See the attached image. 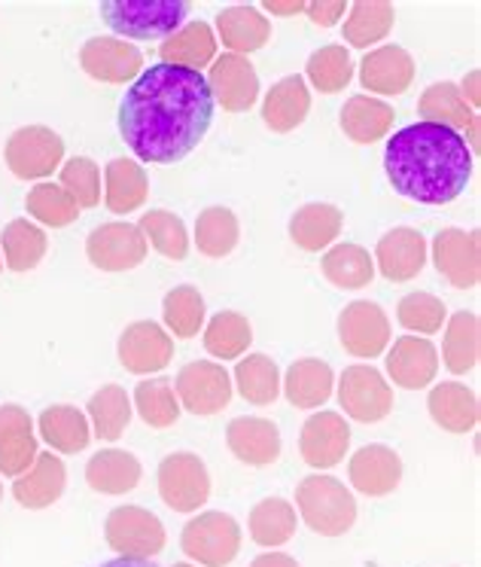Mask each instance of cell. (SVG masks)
<instances>
[{
	"label": "cell",
	"instance_id": "cell-1",
	"mask_svg": "<svg viewBox=\"0 0 481 567\" xmlns=\"http://www.w3.org/2000/svg\"><path fill=\"white\" fill-rule=\"evenodd\" d=\"M217 101L201 71L149 64L119 101V135L137 159L174 165L205 141Z\"/></svg>",
	"mask_w": 481,
	"mask_h": 567
},
{
	"label": "cell",
	"instance_id": "cell-2",
	"mask_svg": "<svg viewBox=\"0 0 481 567\" xmlns=\"http://www.w3.org/2000/svg\"><path fill=\"white\" fill-rule=\"evenodd\" d=\"M384 172L396 193L418 205H448L469 186L467 137L439 123H411L384 147Z\"/></svg>",
	"mask_w": 481,
	"mask_h": 567
},
{
	"label": "cell",
	"instance_id": "cell-3",
	"mask_svg": "<svg viewBox=\"0 0 481 567\" xmlns=\"http://www.w3.org/2000/svg\"><path fill=\"white\" fill-rule=\"evenodd\" d=\"M296 506L299 518L323 537H342L357 522L354 494L347 492L345 482L326 476V473H314L299 482Z\"/></svg>",
	"mask_w": 481,
	"mask_h": 567
},
{
	"label": "cell",
	"instance_id": "cell-4",
	"mask_svg": "<svg viewBox=\"0 0 481 567\" xmlns=\"http://www.w3.org/2000/svg\"><path fill=\"white\" fill-rule=\"evenodd\" d=\"M189 16L186 0H104L101 19L119 38L161 40L171 38Z\"/></svg>",
	"mask_w": 481,
	"mask_h": 567
},
{
	"label": "cell",
	"instance_id": "cell-5",
	"mask_svg": "<svg viewBox=\"0 0 481 567\" xmlns=\"http://www.w3.org/2000/svg\"><path fill=\"white\" fill-rule=\"evenodd\" d=\"M180 546L201 567L232 565L241 553V525L229 513H217V509L198 513L186 522Z\"/></svg>",
	"mask_w": 481,
	"mask_h": 567
},
{
	"label": "cell",
	"instance_id": "cell-6",
	"mask_svg": "<svg viewBox=\"0 0 481 567\" xmlns=\"http://www.w3.org/2000/svg\"><path fill=\"white\" fill-rule=\"evenodd\" d=\"M338 403L345 409L347 419L363 424H378L394 412V388L369 363L347 367L338 379Z\"/></svg>",
	"mask_w": 481,
	"mask_h": 567
},
{
	"label": "cell",
	"instance_id": "cell-7",
	"mask_svg": "<svg viewBox=\"0 0 481 567\" xmlns=\"http://www.w3.org/2000/svg\"><path fill=\"white\" fill-rule=\"evenodd\" d=\"M159 497L174 513H198L210 497V473L192 452H174L159 464Z\"/></svg>",
	"mask_w": 481,
	"mask_h": 567
},
{
	"label": "cell",
	"instance_id": "cell-8",
	"mask_svg": "<svg viewBox=\"0 0 481 567\" xmlns=\"http://www.w3.org/2000/svg\"><path fill=\"white\" fill-rule=\"evenodd\" d=\"M177 400L192 415H217L232 403V375L213 360H192L177 372Z\"/></svg>",
	"mask_w": 481,
	"mask_h": 567
},
{
	"label": "cell",
	"instance_id": "cell-9",
	"mask_svg": "<svg viewBox=\"0 0 481 567\" xmlns=\"http://www.w3.org/2000/svg\"><path fill=\"white\" fill-rule=\"evenodd\" d=\"M107 543L123 558H156L165 549V525L144 506H119L107 518Z\"/></svg>",
	"mask_w": 481,
	"mask_h": 567
},
{
	"label": "cell",
	"instance_id": "cell-10",
	"mask_svg": "<svg viewBox=\"0 0 481 567\" xmlns=\"http://www.w3.org/2000/svg\"><path fill=\"white\" fill-rule=\"evenodd\" d=\"M338 339L347 354H354V358H381L384 348L390 346V321L378 302L357 299L338 315Z\"/></svg>",
	"mask_w": 481,
	"mask_h": 567
},
{
	"label": "cell",
	"instance_id": "cell-11",
	"mask_svg": "<svg viewBox=\"0 0 481 567\" xmlns=\"http://www.w3.org/2000/svg\"><path fill=\"white\" fill-rule=\"evenodd\" d=\"M432 262L457 290L475 287L481 278L479 229H442L432 238Z\"/></svg>",
	"mask_w": 481,
	"mask_h": 567
},
{
	"label": "cell",
	"instance_id": "cell-12",
	"mask_svg": "<svg viewBox=\"0 0 481 567\" xmlns=\"http://www.w3.org/2000/svg\"><path fill=\"white\" fill-rule=\"evenodd\" d=\"M208 86L213 92V101H220L222 111L244 113L257 104L260 95V76L257 68L250 64L248 55H220L213 59L208 74Z\"/></svg>",
	"mask_w": 481,
	"mask_h": 567
},
{
	"label": "cell",
	"instance_id": "cell-13",
	"mask_svg": "<svg viewBox=\"0 0 481 567\" xmlns=\"http://www.w3.org/2000/svg\"><path fill=\"white\" fill-rule=\"evenodd\" d=\"M351 449V427L338 412H317L302 424L299 433V452L302 461L314 470H330L345 461Z\"/></svg>",
	"mask_w": 481,
	"mask_h": 567
},
{
	"label": "cell",
	"instance_id": "cell-14",
	"mask_svg": "<svg viewBox=\"0 0 481 567\" xmlns=\"http://www.w3.org/2000/svg\"><path fill=\"white\" fill-rule=\"evenodd\" d=\"M88 257L104 271L135 269L147 257V238L132 223H107L88 235Z\"/></svg>",
	"mask_w": 481,
	"mask_h": 567
},
{
	"label": "cell",
	"instance_id": "cell-15",
	"mask_svg": "<svg viewBox=\"0 0 481 567\" xmlns=\"http://www.w3.org/2000/svg\"><path fill=\"white\" fill-rule=\"evenodd\" d=\"M174 358L171 333L153 321H137L119 339V360L128 372L147 375V372H161Z\"/></svg>",
	"mask_w": 481,
	"mask_h": 567
},
{
	"label": "cell",
	"instance_id": "cell-16",
	"mask_svg": "<svg viewBox=\"0 0 481 567\" xmlns=\"http://www.w3.org/2000/svg\"><path fill=\"white\" fill-rule=\"evenodd\" d=\"M351 485L366 497H384L402 482V457L390 445L372 443L363 445L347 464Z\"/></svg>",
	"mask_w": 481,
	"mask_h": 567
},
{
	"label": "cell",
	"instance_id": "cell-17",
	"mask_svg": "<svg viewBox=\"0 0 481 567\" xmlns=\"http://www.w3.org/2000/svg\"><path fill=\"white\" fill-rule=\"evenodd\" d=\"M436 372H439V351L430 339L420 336L396 339L387 354V375L394 379V384L406 391H420L436 379Z\"/></svg>",
	"mask_w": 481,
	"mask_h": 567
},
{
	"label": "cell",
	"instance_id": "cell-18",
	"mask_svg": "<svg viewBox=\"0 0 481 567\" xmlns=\"http://www.w3.org/2000/svg\"><path fill=\"white\" fill-rule=\"evenodd\" d=\"M375 259H378V271L387 281H411L427 266V238L408 226L390 229L387 235H381V241L375 247Z\"/></svg>",
	"mask_w": 481,
	"mask_h": 567
},
{
	"label": "cell",
	"instance_id": "cell-19",
	"mask_svg": "<svg viewBox=\"0 0 481 567\" xmlns=\"http://www.w3.org/2000/svg\"><path fill=\"white\" fill-rule=\"evenodd\" d=\"M359 83L375 95H402L415 83V59L402 47H378L363 55Z\"/></svg>",
	"mask_w": 481,
	"mask_h": 567
},
{
	"label": "cell",
	"instance_id": "cell-20",
	"mask_svg": "<svg viewBox=\"0 0 481 567\" xmlns=\"http://www.w3.org/2000/svg\"><path fill=\"white\" fill-rule=\"evenodd\" d=\"M226 443L248 467H269L281 457V431L269 419H234L226 427Z\"/></svg>",
	"mask_w": 481,
	"mask_h": 567
},
{
	"label": "cell",
	"instance_id": "cell-21",
	"mask_svg": "<svg viewBox=\"0 0 481 567\" xmlns=\"http://www.w3.org/2000/svg\"><path fill=\"white\" fill-rule=\"evenodd\" d=\"M418 113H420V123H439V125H448V128H467L469 141H472V147H479V116L475 111L469 107L467 99L460 95V86L454 83H436L430 86L424 95H420V104H418Z\"/></svg>",
	"mask_w": 481,
	"mask_h": 567
},
{
	"label": "cell",
	"instance_id": "cell-22",
	"mask_svg": "<svg viewBox=\"0 0 481 567\" xmlns=\"http://www.w3.org/2000/svg\"><path fill=\"white\" fill-rule=\"evenodd\" d=\"M140 64H144V55L119 38L88 40L86 50H83V68L104 83L135 80L140 74Z\"/></svg>",
	"mask_w": 481,
	"mask_h": 567
},
{
	"label": "cell",
	"instance_id": "cell-23",
	"mask_svg": "<svg viewBox=\"0 0 481 567\" xmlns=\"http://www.w3.org/2000/svg\"><path fill=\"white\" fill-rule=\"evenodd\" d=\"M430 419L448 433H469L479 424V396L460 382L436 384L427 396Z\"/></svg>",
	"mask_w": 481,
	"mask_h": 567
},
{
	"label": "cell",
	"instance_id": "cell-24",
	"mask_svg": "<svg viewBox=\"0 0 481 567\" xmlns=\"http://www.w3.org/2000/svg\"><path fill=\"white\" fill-rule=\"evenodd\" d=\"M311 111V92L305 86L302 76H284L278 80L269 95H265V104H262V120L265 125L278 132V135H286L299 125L305 123V116Z\"/></svg>",
	"mask_w": 481,
	"mask_h": 567
},
{
	"label": "cell",
	"instance_id": "cell-25",
	"mask_svg": "<svg viewBox=\"0 0 481 567\" xmlns=\"http://www.w3.org/2000/svg\"><path fill=\"white\" fill-rule=\"evenodd\" d=\"M217 28H220L222 47H229L232 55H248V52L262 50L272 38V22L257 7H248V3L226 7L217 16Z\"/></svg>",
	"mask_w": 481,
	"mask_h": 567
},
{
	"label": "cell",
	"instance_id": "cell-26",
	"mask_svg": "<svg viewBox=\"0 0 481 567\" xmlns=\"http://www.w3.org/2000/svg\"><path fill=\"white\" fill-rule=\"evenodd\" d=\"M345 226V214L335 208V205H326V202H311L305 208H299L290 220V238L296 241L302 250L309 254H317V250H326L333 245L338 233Z\"/></svg>",
	"mask_w": 481,
	"mask_h": 567
},
{
	"label": "cell",
	"instance_id": "cell-27",
	"mask_svg": "<svg viewBox=\"0 0 481 567\" xmlns=\"http://www.w3.org/2000/svg\"><path fill=\"white\" fill-rule=\"evenodd\" d=\"M335 375L326 360L302 358L296 360L284 379L286 400L296 409H317L333 396Z\"/></svg>",
	"mask_w": 481,
	"mask_h": 567
},
{
	"label": "cell",
	"instance_id": "cell-28",
	"mask_svg": "<svg viewBox=\"0 0 481 567\" xmlns=\"http://www.w3.org/2000/svg\"><path fill=\"white\" fill-rule=\"evenodd\" d=\"M159 55L165 64L201 71V68H208L217 59V38H213L208 22H189L180 31H174L171 38L161 40Z\"/></svg>",
	"mask_w": 481,
	"mask_h": 567
},
{
	"label": "cell",
	"instance_id": "cell-29",
	"mask_svg": "<svg viewBox=\"0 0 481 567\" xmlns=\"http://www.w3.org/2000/svg\"><path fill=\"white\" fill-rule=\"evenodd\" d=\"M394 107L372 95H354L342 107V128L354 144H375L394 128Z\"/></svg>",
	"mask_w": 481,
	"mask_h": 567
},
{
	"label": "cell",
	"instance_id": "cell-30",
	"mask_svg": "<svg viewBox=\"0 0 481 567\" xmlns=\"http://www.w3.org/2000/svg\"><path fill=\"white\" fill-rule=\"evenodd\" d=\"M321 269L326 275V281L335 284V287H342V290H363L375 278V259L369 257L366 247L345 241V245H335L323 254Z\"/></svg>",
	"mask_w": 481,
	"mask_h": 567
},
{
	"label": "cell",
	"instance_id": "cell-31",
	"mask_svg": "<svg viewBox=\"0 0 481 567\" xmlns=\"http://www.w3.org/2000/svg\"><path fill=\"white\" fill-rule=\"evenodd\" d=\"M296 506L284 497H265L250 509V537L265 549L284 546L296 534Z\"/></svg>",
	"mask_w": 481,
	"mask_h": 567
},
{
	"label": "cell",
	"instance_id": "cell-32",
	"mask_svg": "<svg viewBox=\"0 0 481 567\" xmlns=\"http://www.w3.org/2000/svg\"><path fill=\"white\" fill-rule=\"evenodd\" d=\"M86 480L101 494L132 492L140 482V461L132 452L107 449V452H101L88 461Z\"/></svg>",
	"mask_w": 481,
	"mask_h": 567
},
{
	"label": "cell",
	"instance_id": "cell-33",
	"mask_svg": "<svg viewBox=\"0 0 481 567\" xmlns=\"http://www.w3.org/2000/svg\"><path fill=\"white\" fill-rule=\"evenodd\" d=\"M234 388L253 406H272L281 394V372L278 363L265 354H248L234 367Z\"/></svg>",
	"mask_w": 481,
	"mask_h": 567
},
{
	"label": "cell",
	"instance_id": "cell-34",
	"mask_svg": "<svg viewBox=\"0 0 481 567\" xmlns=\"http://www.w3.org/2000/svg\"><path fill=\"white\" fill-rule=\"evenodd\" d=\"M351 13L345 22V40L357 50H366L372 43H378L390 34V28L396 22L394 3H384V0H359V3H347Z\"/></svg>",
	"mask_w": 481,
	"mask_h": 567
},
{
	"label": "cell",
	"instance_id": "cell-35",
	"mask_svg": "<svg viewBox=\"0 0 481 567\" xmlns=\"http://www.w3.org/2000/svg\"><path fill=\"white\" fill-rule=\"evenodd\" d=\"M442 360L445 367L457 375L475 370V363H479V318L472 311H457L454 318L445 323Z\"/></svg>",
	"mask_w": 481,
	"mask_h": 567
},
{
	"label": "cell",
	"instance_id": "cell-36",
	"mask_svg": "<svg viewBox=\"0 0 481 567\" xmlns=\"http://www.w3.org/2000/svg\"><path fill=\"white\" fill-rule=\"evenodd\" d=\"M253 342V327L238 311H217L205 327V348L210 358L238 360Z\"/></svg>",
	"mask_w": 481,
	"mask_h": 567
},
{
	"label": "cell",
	"instance_id": "cell-37",
	"mask_svg": "<svg viewBox=\"0 0 481 567\" xmlns=\"http://www.w3.org/2000/svg\"><path fill=\"white\" fill-rule=\"evenodd\" d=\"M147 172L135 159H113L107 165V208L116 214L137 210L147 202Z\"/></svg>",
	"mask_w": 481,
	"mask_h": 567
},
{
	"label": "cell",
	"instance_id": "cell-38",
	"mask_svg": "<svg viewBox=\"0 0 481 567\" xmlns=\"http://www.w3.org/2000/svg\"><path fill=\"white\" fill-rule=\"evenodd\" d=\"M62 156V144L59 137H52L50 132L43 128H28V132H19L10 144V165L15 172L25 174H43L50 172L52 165Z\"/></svg>",
	"mask_w": 481,
	"mask_h": 567
},
{
	"label": "cell",
	"instance_id": "cell-39",
	"mask_svg": "<svg viewBox=\"0 0 481 567\" xmlns=\"http://www.w3.org/2000/svg\"><path fill=\"white\" fill-rule=\"evenodd\" d=\"M241 238V226L229 208H205L196 220V245L210 259H222L232 254Z\"/></svg>",
	"mask_w": 481,
	"mask_h": 567
},
{
	"label": "cell",
	"instance_id": "cell-40",
	"mask_svg": "<svg viewBox=\"0 0 481 567\" xmlns=\"http://www.w3.org/2000/svg\"><path fill=\"white\" fill-rule=\"evenodd\" d=\"M161 321L177 339H192L205 327V299L192 284H180L168 290L161 302Z\"/></svg>",
	"mask_w": 481,
	"mask_h": 567
},
{
	"label": "cell",
	"instance_id": "cell-41",
	"mask_svg": "<svg viewBox=\"0 0 481 567\" xmlns=\"http://www.w3.org/2000/svg\"><path fill=\"white\" fill-rule=\"evenodd\" d=\"M305 76L321 95H335L354 80V59L345 47L330 43V47H323L311 55L309 64H305Z\"/></svg>",
	"mask_w": 481,
	"mask_h": 567
},
{
	"label": "cell",
	"instance_id": "cell-42",
	"mask_svg": "<svg viewBox=\"0 0 481 567\" xmlns=\"http://www.w3.org/2000/svg\"><path fill=\"white\" fill-rule=\"evenodd\" d=\"M135 406L153 431H165L180 421V400L168 379H149L137 384Z\"/></svg>",
	"mask_w": 481,
	"mask_h": 567
},
{
	"label": "cell",
	"instance_id": "cell-43",
	"mask_svg": "<svg viewBox=\"0 0 481 567\" xmlns=\"http://www.w3.org/2000/svg\"><path fill=\"white\" fill-rule=\"evenodd\" d=\"M34 455V440L28 431V419L19 409L0 412V470L19 473Z\"/></svg>",
	"mask_w": 481,
	"mask_h": 567
},
{
	"label": "cell",
	"instance_id": "cell-44",
	"mask_svg": "<svg viewBox=\"0 0 481 567\" xmlns=\"http://www.w3.org/2000/svg\"><path fill=\"white\" fill-rule=\"evenodd\" d=\"M137 229L144 233V238H149V245L156 247L165 259L180 262L189 254V235H186L184 220L171 210H147Z\"/></svg>",
	"mask_w": 481,
	"mask_h": 567
},
{
	"label": "cell",
	"instance_id": "cell-45",
	"mask_svg": "<svg viewBox=\"0 0 481 567\" xmlns=\"http://www.w3.org/2000/svg\"><path fill=\"white\" fill-rule=\"evenodd\" d=\"M64 488V467L62 461H55L52 455H40L38 467L28 473L25 480L15 482V497L22 506H40L59 501V494Z\"/></svg>",
	"mask_w": 481,
	"mask_h": 567
},
{
	"label": "cell",
	"instance_id": "cell-46",
	"mask_svg": "<svg viewBox=\"0 0 481 567\" xmlns=\"http://www.w3.org/2000/svg\"><path fill=\"white\" fill-rule=\"evenodd\" d=\"M88 412H92V421H95V431H98L101 440H119L132 421V403H128V394L116 384H107L101 388L98 394L92 396L88 403Z\"/></svg>",
	"mask_w": 481,
	"mask_h": 567
},
{
	"label": "cell",
	"instance_id": "cell-47",
	"mask_svg": "<svg viewBox=\"0 0 481 567\" xmlns=\"http://www.w3.org/2000/svg\"><path fill=\"white\" fill-rule=\"evenodd\" d=\"M396 318L399 323L411 330V333L432 336L439 333L445 327V302L432 293H408V297L399 299V309H396Z\"/></svg>",
	"mask_w": 481,
	"mask_h": 567
},
{
	"label": "cell",
	"instance_id": "cell-48",
	"mask_svg": "<svg viewBox=\"0 0 481 567\" xmlns=\"http://www.w3.org/2000/svg\"><path fill=\"white\" fill-rule=\"evenodd\" d=\"M40 424H43V436L62 452H80L88 443L86 419L76 409H50V412H43Z\"/></svg>",
	"mask_w": 481,
	"mask_h": 567
},
{
	"label": "cell",
	"instance_id": "cell-49",
	"mask_svg": "<svg viewBox=\"0 0 481 567\" xmlns=\"http://www.w3.org/2000/svg\"><path fill=\"white\" fill-rule=\"evenodd\" d=\"M7 245H10V262H13V269H28L43 254V235L28 229V223H13V229L7 235Z\"/></svg>",
	"mask_w": 481,
	"mask_h": 567
},
{
	"label": "cell",
	"instance_id": "cell-50",
	"mask_svg": "<svg viewBox=\"0 0 481 567\" xmlns=\"http://www.w3.org/2000/svg\"><path fill=\"white\" fill-rule=\"evenodd\" d=\"M64 184L74 189V196L80 205H98V168L88 159H76L64 168Z\"/></svg>",
	"mask_w": 481,
	"mask_h": 567
},
{
	"label": "cell",
	"instance_id": "cell-51",
	"mask_svg": "<svg viewBox=\"0 0 481 567\" xmlns=\"http://www.w3.org/2000/svg\"><path fill=\"white\" fill-rule=\"evenodd\" d=\"M31 208H34L38 217L52 223V226H64V223H71L76 217L74 202H67L59 189H50V186H43V189H38L31 196Z\"/></svg>",
	"mask_w": 481,
	"mask_h": 567
},
{
	"label": "cell",
	"instance_id": "cell-52",
	"mask_svg": "<svg viewBox=\"0 0 481 567\" xmlns=\"http://www.w3.org/2000/svg\"><path fill=\"white\" fill-rule=\"evenodd\" d=\"M345 0H314V3H305V16L317 28H333L345 16Z\"/></svg>",
	"mask_w": 481,
	"mask_h": 567
},
{
	"label": "cell",
	"instance_id": "cell-53",
	"mask_svg": "<svg viewBox=\"0 0 481 567\" xmlns=\"http://www.w3.org/2000/svg\"><path fill=\"white\" fill-rule=\"evenodd\" d=\"M272 16H299L305 13V0H265L262 3Z\"/></svg>",
	"mask_w": 481,
	"mask_h": 567
},
{
	"label": "cell",
	"instance_id": "cell-54",
	"mask_svg": "<svg viewBox=\"0 0 481 567\" xmlns=\"http://www.w3.org/2000/svg\"><path fill=\"white\" fill-rule=\"evenodd\" d=\"M250 567H299V561L286 553H262L250 561Z\"/></svg>",
	"mask_w": 481,
	"mask_h": 567
},
{
	"label": "cell",
	"instance_id": "cell-55",
	"mask_svg": "<svg viewBox=\"0 0 481 567\" xmlns=\"http://www.w3.org/2000/svg\"><path fill=\"white\" fill-rule=\"evenodd\" d=\"M460 95L467 99V104L472 107V111H479V71H472V74L467 76V83H463V89H460Z\"/></svg>",
	"mask_w": 481,
	"mask_h": 567
},
{
	"label": "cell",
	"instance_id": "cell-56",
	"mask_svg": "<svg viewBox=\"0 0 481 567\" xmlns=\"http://www.w3.org/2000/svg\"><path fill=\"white\" fill-rule=\"evenodd\" d=\"M98 567H159V565H153L149 558H123V555H119V558L104 561V565H98Z\"/></svg>",
	"mask_w": 481,
	"mask_h": 567
},
{
	"label": "cell",
	"instance_id": "cell-57",
	"mask_svg": "<svg viewBox=\"0 0 481 567\" xmlns=\"http://www.w3.org/2000/svg\"><path fill=\"white\" fill-rule=\"evenodd\" d=\"M174 567H192V565H174Z\"/></svg>",
	"mask_w": 481,
	"mask_h": 567
}]
</instances>
